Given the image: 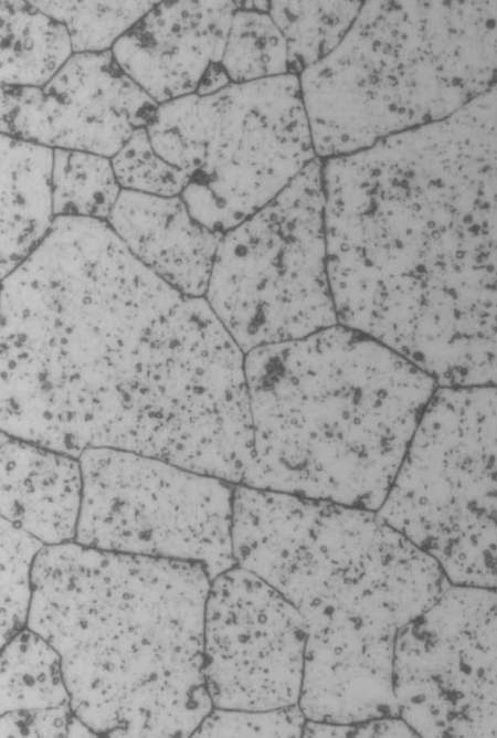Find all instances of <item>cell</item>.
Returning <instances> with one entry per match:
<instances>
[{
    "instance_id": "15",
    "label": "cell",
    "mask_w": 497,
    "mask_h": 738,
    "mask_svg": "<svg viewBox=\"0 0 497 738\" xmlns=\"http://www.w3.org/2000/svg\"><path fill=\"white\" fill-rule=\"evenodd\" d=\"M107 222L130 253L168 285L189 296L205 295L223 233L199 223L180 196L123 189Z\"/></svg>"
},
{
    "instance_id": "7",
    "label": "cell",
    "mask_w": 497,
    "mask_h": 738,
    "mask_svg": "<svg viewBox=\"0 0 497 738\" xmlns=\"http://www.w3.org/2000/svg\"><path fill=\"white\" fill-rule=\"evenodd\" d=\"M159 156L184 171L180 194L225 233L282 192L316 157L295 74L230 84L158 105L146 127Z\"/></svg>"
},
{
    "instance_id": "27",
    "label": "cell",
    "mask_w": 497,
    "mask_h": 738,
    "mask_svg": "<svg viewBox=\"0 0 497 738\" xmlns=\"http://www.w3.org/2000/svg\"><path fill=\"white\" fill-rule=\"evenodd\" d=\"M1 738L10 737H97L71 705L13 710L1 714Z\"/></svg>"
},
{
    "instance_id": "1",
    "label": "cell",
    "mask_w": 497,
    "mask_h": 738,
    "mask_svg": "<svg viewBox=\"0 0 497 738\" xmlns=\"http://www.w3.org/2000/svg\"><path fill=\"white\" fill-rule=\"evenodd\" d=\"M1 431L80 457L115 449L243 485L245 355L107 221L56 217L1 280Z\"/></svg>"
},
{
    "instance_id": "10",
    "label": "cell",
    "mask_w": 497,
    "mask_h": 738,
    "mask_svg": "<svg viewBox=\"0 0 497 738\" xmlns=\"http://www.w3.org/2000/svg\"><path fill=\"white\" fill-rule=\"evenodd\" d=\"M74 541L96 549L192 561L211 581L236 566L235 485L171 462L115 449H88Z\"/></svg>"
},
{
    "instance_id": "11",
    "label": "cell",
    "mask_w": 497,
    "mask_h": 738,
    "mask_svg": "<svg viewBox=\"0 0 497 738\" xmlns=\"http://www.w3.org/2000/svg\"><path fill=\"white\" fill-rule=\"evenodd\" d=\"M393 693L419 737H497V587L450 584L400 631Z\"/></svg>"
},
{
    "instance_id": "9",
    "label": "cell",
    "mask_w": 497,
    "mask_h": 738,
    "mask_svg": "<svg viewBox=\"0 0 497 738\" xmlns=\"http://www.w3.org/2000/svg\"><path fill=\"white\" fill-rule=\"evenodd\" d=\"M205 299L244 355L339 324L318 157L265 207L223 233Z\"/></svg>"
},
{
    "instance_id": "19",
    "label": "cell",
    "mask_w": 497,
    "mask_h": 738,
    "mask_svg": "<svg viewBox=\"0 0 497 738\" xmlns=\"http://www.w3.org/2000/svg\"><path fill=\"white\" fill-rule=\"evenodd\" d=\"M71 705L55 647L25 626L1 647V714Z\"/></svg>"
},
{
    "instance_id": "6",
    "label": "cell",
    "mask_w": 497,
    "mask_h": 738,
    "mask_svg": "<svg viewBox=\"0 0 497 738\" xmlns=\"http://www.w3.org/2000/svg\"><path fill=\"white\" fill-rule=\"evenodd\" d=\"M497 83V1L363 2L299 77L316 156L442 120Z\"/></svg>"
},
{
    "instance_id": "17",
    "label": "cell",
    "mask_w": 497,
    "mask_h": 738,
    "mask_svg": "<svg viewBox=\"0 0 497 738\" xmlns=\"http://www.w3.org/2000/svg\"><path fill=\"white\" fill-rule=\"evenodd\" d=\"M1 280L42 242L55 215L54 149L1 134Z\"/></svg>"
},
{
    "instance_id": "26",
    "label": "cell",
    "mask_w": 497,
    "mask_h": 738,
    "mask_svg": "<svg viewBox=\"0 0 497 738\" xmlns=\"http://www.w3.org/2000/svg\"><path fill=\"white\" fill-rule=\"evenodd\" d=\"M306 721L299 704L267 710L213 707L191 737L300 738Z\"/></svg>"
},
{
    "instance_id": "22",
    "label": "cell",
    "mask_w": 497,
    "mask_h": 738,
    "mask_svg": "<svg viewBox=\"0 0 497 738\" xmlns=\"http://www.w3.org/2000/svg\"><path fill=\"white\" fill-rule=\"evenodd\" d=\"M220 64L232 84L289 74L286 42L267 12H234Z\"/></svg>"
},
{
    "instance_id": "28",
    "label": "cell",
    "mask_w": 497,
    "mask_h": 738,
    "mask_svg": "<svg viewBox=\"0 0 497 738\" xmlns=\"http://www.w3.org/2000/svg\"><path fill=\"white\" fill-rule=\"evenodd\" d=\"M419 737L400 716H384L352 723L307 719L303 738Z\"/></svg>"
},
{
    "instance_id": "14",
    "label": "cell",
    "mask_w": 497,
    "mask_h": 738,
    "mask_svg": "<svg viewBox=\"0 0 497 738\" xmlns=\"http://www.w3.org/2000/svg\"><path fill=\"white\" fill-rule=\"evenodd\" d=\"M241 1H159L113 46L120 68L158 105L195 94L221 63Z\"/></svg>"
},
{
    "instance_id": "13",
    "label": "cell",
    "mask_w": 497,
    "mask_h": 738,
    "mask_svg": "<svg viewBox=\"0 0 497 738\" xmlns=\"http://www.w3.org/2000/svg\"><path fill=\"white\" fill-rule=\"evenodd\" d=\"M157 107L112 51L74 53L43 87L1 85L0 129L52 149L112 158Z\"/></svg>"
},
{
    "instance_id": "5",
    "label": "cell",
    "mask_w": 497,
    "mask_h": 738,
    "mask_svg": "<svg viewBox=\"0 0 497 738\" xmlns=\"http://www.w3.org/2000/svg\"><path fill=\"white\" fill-rule=\"evenodd\" d=\"M254 457L244 486L378 512L435 379L340 324L245 355Z\"/></svg>"
},
{
    "instance_id": "16",
    "label": "cell",
    "mask_w": 497,
    "mask_h": 738,
    "mask_svg": "<svg viewBox=\"0 0 497 738\" xmlns=\"http://www.w3.org/2000/svg\"><path fill=\"white\" fill-rule=\"evenodd\" d=\"M80 460L1 432V517L45 546L74 541L81 513Z\"/></svg>"
},
{
    "instance_id": "4",
    "label": "cell",
    "mask_w": 497,
    "mask_h": 738,
    "mask_svg": "<svg viewBox=\"0 0 497 738\" xmlns=\"http://www.w3.org/2000/svg\"><path fill=\"white\" fill-rule=\"evenodd\" d=\"M211 583L192 561L75 541L40 550L27 626L59 652L71 706L94 732L191 737L213 709L204 677Z\"/></svg>"
},
{
    "instance_id": "23",
    "label": "cell",
    "mask_w": 497,
    "mask_h": 738,
    "mask_svg": "<svg viewBox=\"0 0 497 738\" xmlns=\"http://www.w3.org/2000/svg\"><path fill=\"white\" fill-rule=\"evenodd\" d=\"M67 30L74 53L112 51L159 1L31 0Z\"/></svg>"
},
{
    "instance_id": "24",
    "label": "cell",
    "mask_w": 497,
    "mask_h": 738,
    "mask_svg": "<svg viewBox=\"0 0 497 738\" xmlns=\"http://www.w3.org/2000/svg\"><path fill=\"white\" fill-rule=\"evenodd\" d=\"M45 545L1 517L0 647L28 623L33 562Z\"/></svg>"
},
{
    "instance_id": "21",
    "label": "cell",
    "mask_w": 497,
    "mask_h": 738,
    "mask_svg": "<svg viewBox=\"0 0 497 738\" xmlns=\"http://www.w3.org/2000/svg\"><path fill=\"white\" fill-rule=\"evenodd\" d=\"M121 187L108 157L54 149L52 169L53 211L56 217H82L107 221Z\"/></svg>"
},
{
    "instance_id": "25",
    "label": "cell",
    "mask_w": 497,
    "mask_h": 738,
    "mask_svg": "<svg viewBox=\"0 0 497 738\" xmlns=\"http://www.w3.org/2000/svg\"><path fill=\"white\" fill-rule=\"evenodd\" d=\"M121 189L160 197H177L189 183L188 175L155 150L147 128L136 129L110 158Z\"/></svg>"
},
{
    "instance_id": "20",
    "label": "cell",
    "mask_w": 497,
    "mask_h": 738,
    "mask_svg": "<svg viewBox=\"0 0 497 738\" xmlns=\"http://www.w3.org/2000/svg\"><path fill=\"white\" fill-rule=\"evenodd\" d=\"M361 6L359 1L268 2L267 13L286 42L289 73L327 57L350 30Z\"/></svg>"
},
{
    "instance_id": "8",
    "label": "cell",
    "mask_w": 497,
    "mask_h": 738,
    "mask_svg": "<svg viewBox=\"0 0 497 738\" xmlns=\"http://www.w3.org/2000/svg\"><path fill=\"white\" fill-rule=\"evenodd\" d=\"M377 513L451 584L497 587V386L436 388Z\"/></svg>"
},
{
    "instance_id": "18",
    "label": "cell",
    "mask_w": 497,
    "mask_h": 738,
    "mask_svg": "<svg viewBox=\"0 0 497 738\" xmlns=\"http://www.w3.org/2000/svg\"><path fill=\"white\" fill-rule=\"evenodd\" d=\"M1 85L43 87L74 54L66 28L30 1L0 2Z\"/></svg>"
},
{
    "instance_id": "3",
    "label": "cell",
    "mask_w": 497,
    "mask_h": 738,
    "mask_svg": "<svg viewBox=\"0 0 497 738\" xmlns=\"http://www.w3.org/2000/svg\"><path fill=\"white\" fill-rule=\"evenodd\" d=\"M236 566L278 590L307 629L299 705L309 720L400 716L398 634L451 584L374 510L235 485Z\"/></svg>"
},
{
    "instance_id": "12",
    "label": "cell",
    "mask_w": 497,
    "mask_h": 738,
    "mask_svg": "<svg viewBox=\"0 0 497 738\" xmlns=\"http://www.w3.org/2000/svg\"><path fill=\"white\" fill-rule=\"evenodd\" d=\"M306 650L302 614L264 579L235 566L212 580L204 677L213 707L267 710L299 704Z\"/></svg>"
},
{
    "instance_id": "2",
    "label": "cell",
    "mask_w": 497,
    "mask_h": 738,
    "mask_svg": "<svg viewBox=\"0 0 497 738\" xmlns=\"http://www.w3.org/2000/svg\"><path fill=\"white\" fill-rule=\"evenodd\" d=\"M338 323L438 387L497 386V84L322 162Z\"/></svg>"
}]
</instances>
